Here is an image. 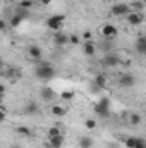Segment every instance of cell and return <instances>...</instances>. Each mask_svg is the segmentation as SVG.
<instances>
[{"mask_svg":"<svg viewBox=\"0 0 146 148\" xmlns=\"http://www.w3.org/2000/svg\"><path fill=\"white\" fill-rule=\"evenodd\" d=\"M33 3H35L33 0H21V3H19V5H21L23 9H26V10H28V9H31V7H33Z\"/></svg>","mask_w":146,"mask_h":148,"instance_id":"26","label":"cell"},{"mask_svg":"<svg viewBox=\"0 0 146 148\" xmlns=\"http://www.w3.org/2000/svg\"><path fill=\"white\" fill-rule=\"evenodd\" d=\"M119 35V29H117V26L115 24H105L103 28H102V36L105 38V40H113V38Z\"/></svg>","mask_w":146,"mask_h":148,"instance_id":"9","label":"cell"},{"mask_svg":"<svg viewBox=\"0 0 146 148\" xmlns=\"http://www.w3.org/2000/svg\"><path fill=\"white\" fill-rule=\"evenodd\" d=\"M93 138L89 136H81L79 138V148H93Z\"/></svg>","mask_w":146,"mask_h":148,"instance_id":"18","label":"cell"},{"mask_svg":"<svg viewBox=\"0 0 146 148\" xmlns=\"http://www.w3.org/2000/svg\"><path fill=\"white\" fill-rule=\"evenodd\" d=\"M129 121H131L132 126H138V124L141 122V115H139L138 112H132V114H129Z\"/></svg>","mask_w":146,"mask_h":148,"instance_id":"22","label":"cell"},{"mask_svg":"<svg viewBox=\"0 0 146 148\" xmlns=\"http://www.w3.org/2000/svg\"><path fill=\"white\" fill-rule=\"evenodd\" d=\"M23 21H24V17H23V16H19V14H16V16L10 19V26H12V28H17Z\"/></svg>","mask_w":146,"mask_h":148,"instance_id":"23","label":"cell"},{"mask_svg":"<svg viewBox=\"0 0 146 148\" xmlns=\"http://www.w3.org/2000/svg\"><path fill=\"white\" fill-rule=\"evenodd\" d=\"M120 62H122V60H120L117 55H113V53H107V55L103 57V66H107V67H117Z\"/></svg>","mask_w":146,"mask_h":148,"instance_id":"12","label":"cell"},{"mask_svg":"<svg viewBox=\"0 0 146 148\" xmlns=\"http://www.w3.org/2000/svg\"><path fill=\"white\" fill-rule=\"evenodd\" d=\"M126 148H146V140L139 136H129L124 140Z\"/></svg>","mask_w":146,"mask_h":148,"instance_id":"5","label":"cell"},{"mask_svg":"<svg viewBox=\"0 0 146 148\" xmlns=\"http://www.w3.org/2000/svg\"><path fill=\"white\" fill-rule=\"evenodd\" d=\"M3 2H9V0H3Z\"/></svg>","mask_w":146,"mask_h":148,"instance_id":"33","label":"cell"},{"mask_svg":"<svg viewBox=\"0 0 146 148\" xmlns=\"http://www.w3.org/2000/svg\"><path fill=\"white\" fill-rule=\"evenodd\" d=\"M10 148H23V147H17V145H16V147H10Z\"/></svg>","mask_w":146,"mask_h":148,"instance_id":"32","label":"cell"},{"mask_svg":"<svg viewBox=\"0 0 146 148\" xmlns=\"http://www.w3.org/2000/svg\"><path fill=\"white\" fill-rule=\"evenodd\" d=\"M84 127L89 129V131L96 129V121H95V119H86V121H84Z\"/></svg>","mask_w":146,"mask_h":148,"instance_id":"24","label":"cell"},{"mask_svg":"<svg viewBox=\"0 0 146 148\" xmlns=\"http://www.w3.org/2000/svg\"><path fill=\"white\" fill-rule=\"evenodd\" d=\"M131 12V3H113L110 9V14L115 17H126Z\"/></svg>","mask_w":146,"mask_h":148,"instance_id":"4","label":"cell"},{"mask_svg":"<svg viewBox=\"0 0 146 148\" xmlns=\"http://www.w3.org/2000/svg\"><path fill=\"white\" fill-rule=\"evenodd\" d=\"M35 76L40 81H52L57 76V69L48 62V60H38L36 62V69H35Z\"/></svg>","mask_w":146,"mask_h":148,"instance_id":"1","label":"cell"},{"mask_svg":"<svg viewBox=\"0 0 146 148\" xmlns=\"http://www.w3.org/2000/svg\"><path fill=\"white\" fill-rule=\"evenodd\" d=\"M91 38H93V33H91L89 29H86V31L83 33V40H84V41H91Z\"/></svg>","mask_w":146,"mask_h":148,"instance_id":"29","label":"cell"},{"mask_svg":"<svg viewBox=\"0 0 146 148\" xmlns=\"http://www.w3.org/2000/svg\"><path fill=\"white\" fill-rule=\"evenodd\" d=\"M16 133H17L19 136H31V134H33L31 127H28V126H19V127H16Z\"/></svg>","mask_w":146,"mask_h":148,"instance_id":"19","label":"cell"},{"mask_svg":"<svg viewBox=\"0 0 146 148\" xmlns=\"http://www.w3.org/2000/svg\"><path fill=\"white\" fill-rule=\"evenodd\" d=\"M117 81H119V86H122V88H132L136 84V77L131 73H122Z\"/></svg>","mask_w":146,"mask_h":148,"instance_id":"6","label":"cell"},{"mask_svg":"<svg viewBox=\"0 0 146 148\" xmlns=\"http://www.w3.org/2000/svg\"><path fill=\"white\" fill-rule=\"evenodd\" d=\"M55 97H57V93H55L53 88H50V86H43V88H40V98H41L43 102H53Z\"/></svg>","mask_w":146,"mask_h":148,"instance_id":"8","label":"cell"},{"mask_svg":"<svg viewBox=\"0 0 146 148\" xmlns=\"http://www.w3.org/2000/svg\"><path fill=\"white\" fill-rule=\"evenodd\" d=\"M48 145L50 148H62L64 147V136L62 134H59V136H53V138H48Z\"/></svg>","mask_w":146,"mask_h":148,"instance_id":"16","label":"cell"},{"mask_svg":"<svg viewBox=\"0 0 146 148\" xmlns=\"http://www.w3.org/2000/svg\"><path fill=\"white\" fill-rule=\"evenodd\" d=\"M24 112H26L28 115H35V114H38V103L33 102V100H29V102L26 103V107H24Z\"/></svg>","mask_w":146,"mask_h":148,"instance_id":"17","label":"cell"},{"mask_svg":"<svg viewBox=\"0 0 146 148\" xmlns=\"http://www.w3.org/2000/svg\"><path fill=\"white\" fill-rule=\"evenodd\" d=\"M59 134H62L59 127H55V126H52V127L48 129V138H53V136H59Z\"/></svg>","mask_w":146,"mask_h":148,"instance_id":"25","label":"cell"},{"mask_svg":"<svg viewBox=\"0 0 146 148\" xmlns=\"http://www.w3.org/2000/svg\"><path fill=\"white\" fill-rule=\"evenodd\" d=\"M83 53L86 57H93L96 53V45L93 41H83Z\"/></svg>","mask_w":146,"mask_h":148,"instance_id":"13","label":"cell"},{"mask_svg":"<svg viewBox=\"0 0 146 148\" xmlns=\"http://www.w3.org/2000/svg\"><path fill=\"white\" fill-rule=\"evenodd\" d=\"M95 84H96V88L105 90V88H107V84H108V77H107L103 73H98L96 76H95Z\"/></svg>","mask_w":146,"mask_h":148,"instance_id":"14","label":"cell"},{"mask_svg":"<svg viewBox=\"0 0 146 148\" xmlns=\"http://www.w3.org/2000/svg\"><path fill=\"white\" fill-rule=\"evenodd\" d=\"M126 21H127V24H131V26H139V24H143L145 17H143V14H141V12L131 10V12L126 16Z\"/></svg>","mask_w":146,"mask_h":148,"instance_id":"7","label":"cell"},{"mask_svg":"<svg viewBox=\"0 0 146 148\" xmlns=\"http://www.w3.org/2000/svg\"><path fill=\"white\" fill-rule=\"evenodd\" d=\"M69 43H71V45H79L81 40H79L77 35H69Z\"/></svg>","mask_w":146,"mask_h":148,"instance_id":"27","label":"cell"},{"mask_svg":"<svg viewBox=\"0 0 146 148\" xmlns=\"http://www.w3.org/2000/svg\"><path fill=\"white\" fill-rule=\"evenodd\" d=\"M52 114L53 115H57V117H62V115H65V109L62 107V105H52Z\"/></svg>","mask_w":146,"mask_h":148,"instance_id":"20","label":"cell"},{"mask_svg":"<svg viewBox=\"0 0 146 148\" xmlns=\"http://www.w3.org/2000/svg\"><path fill=\"white\" fill-rule=\"evenodd\" d=\"M28 55H29L31 60L36 64L38 60L41 59V55H43V48H41L40 45H29V47H28Z\"/></svg>","mask_w":146,"mask_h":148,"instance_id":"11","label":"cell"},{"mask_svg":"<svg viewBox=\"0 0 146 148\" xmlns=\"http://www.w3.org/2000/svg\"><path fill=\"white\" fill-rule=\"evenodd\" d=\"M74 95H76V93H74L72 90H65V91L60 93V98H62L64 102H69V100H72L74 98Z\"/></svg>","mask_w":146,"mask_h":148,"instance_id":"21","label":"cell"},{"mask_svg":"<svg viewBox=\"0 0 146 148\" xmlns=\"http://www.w3.org/2000/svg\"><path fill=\"white\" fill-rule=\"evenodd\" d=\"M64 21H65V16H64V14H53V16H50V17L46 19V28L52 29L53 33L62 31Z\"/></svg>","mask_w":146,"mask_h":148,"instance_id":"3","label":"cell"},{"mask_svg":"<svg viewBox=\"0 0 146 148\" xmlns=\"http://www.w3.org/2000/svg\"><path fill=\"white\" fill-rule=\"evenodd\" d=\"M53 45H55V47H59V48H62V47L69 45V35H65V33H62V31L53 33Z\"/></svg>","mask_w":146,"mask_h":148,"instance_id":"10","label":"cell"},{"mask_svg":"<svg viewBox=\"0 0 146 148\" xmlns=\"http://www.w3.org/2000/svg\"><path fill=\"white\" fill-rule=\"evenodd\" d=\"M93 110H95V114H96L98 117H102V119H107V117L110 115V98H107V97L100 98V100L95 103Z\"/></svg>","mask_w":146,"mask_h":148,"instance_id":"2","label":"cell"},{"mask_svg":"<svg viewBox=\"0 0 146 148\" xmlns=\"http://www.w3.org/2000/svg\"><path fill=\"white\" fill-rule=\"evenodd\" d=\"M0 29H2V33L7 29V23H5V21H0Z\"/></svg>","mask_w":146,"mask_h":148,"instance_id":"30","label":"cell"},{"mask_svg":"<svg viewBox=\"0 0 146 148\" xmlns=\"http://www.w3.org/2000/svg\"><path fill=\"white\" fill-rule=\"evenodd\" d=\"M136 52L139 55H146V35L136 40Z\"/></svg>","mask_w":146,"mask_h":148,"instance_id":"15","label":"cell"},{"mask_svg":"<svg viewBox=\"0 0 146 148\" xmlns=\"http://www.w3.org/2000/svg\"><path fill=\"white\" fill-rule=\"evenodd\" d=\"M131 7H132L136 12H141V10H143V3H141V2H132Z\"/></svg>","mask_w":146,"mask_h":148,"instance_id":"28","label":"cell"},{"mask_svg":"<svg viewBox=\"0 0 146 148\" xmlns=\"http://www.w3.org/2000/svg\"><path fill=\"white\" fill-rule=\"evenodd\" d=\"M50 2H52V0H41V3H43V5H48Z\"/></svg>","mask_w":146,"mask_h":148,"instance_id":"31","label":"cell"}]
</instances>
